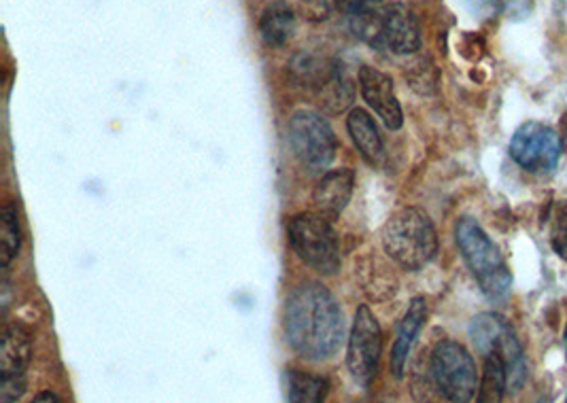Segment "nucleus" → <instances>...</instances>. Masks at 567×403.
Instances as JSON below:
<instances>
[{"instance_id": "nucleus-1", "label": "nucleus", "mask_w": 567, "mask_h": 403, "mask_svg": "<svg viewBox=\"0 0 567 403\" xmlns=\"http://www.w3.org/2000/svg\"><path fill=\"white\" fill-rule=\"evenodd\" d=\"M284 328L287 344L310 361L330 359L344 340L342 310L319 282H305L289 296Z\"/></svg>"}, {"instance_id": "nucleus-2", "label": "nucleus", "mask_w": 567, "mask_h": 403, "mask_svg": "<svg viewBox=\"0 0 567 403\" xmlns=\"http://www.w3.org/2000/svg\"><path fill=\"white\" fill-rule=\"evenodd\" d=\"M383 247L398 266L416 272L439 252L434 221L421 208H402L383 227Z\"/></svg>"}, {"instance_id": "nucleus-3", "label": "nucleus", "mask_w": 567, "mask_h": 403, "mask_svg": "<svg viewBox=\"0 0 567 403\" xmlns=\"http://www.w3.org/2000/svg\"><path fill=\"white\" fill-rule=\"evenodd\" d=\"M455 240L470 272L491 300H502L513 287V275L489 238V234L472 217H462L455 226Z\"/></svg>"}, {"instance_id": "nucleus-4", "label": "nucleus", "mask_w": 567, "mask_h": 403, "mask_svg": "<svg viewBox=\"0 0 567 403\" xmlns=\"http://www.w3.org/2000/svg\"><path fill=\"white\" fill-rule=\"evenodd\" d=\"M287 238L296 255L319 275L332 277L340 268V251L330 219L319 213H302L289 219Z\"/></svg>"}, {"instance_id": "nucleus-5", "label": "nucleus", "mask_w": 567, "mask_h": 403, "mask_svg": "<svg viewBox=\"0 0 567 403\" xmlns=\"http://www.w3.org/2000/svg\"><path fill=\"white\" fill-rule=\"evenodd\" d=\"M430 370L442 397L451 403H470L478 391L476 363L464 344L455 340H442L436 344Z\"/></svg>"}, {"instance_id": "nucleus-6", "label": "nucleus", "mask_w": 567, "mask_h": 403, "mask_svg": "<svg viewBox=\"0 0 567 403\" xmlns=\"http://www.w3.org/2000/svg\"><path fill=\"white\" fill-rule=\"evenodd\" d=\"M470 335L483 356H487V354L502 356V361L506 365L508 386L520 389L527 379V365H525V356H523V349L518 344L515 329L508 323V319H504L502 314H495V312L478 314L470 326Z\"/></svg>"}, {"instance_id": "nucleus-7", "label": "nucleus", "mask_w": 567, "mask_h": 403, "mask_svg": "<svg viewBox=\"0 0 567 403\" xmlns=\"http://www.w3.org/2000/svg\"><path fill=\"white\" fill-rule=\"evenodd\" d=\"M289 145L310 173L326 170L334 162L338 141L330 122L317 111H298L289 122Z\"/></svg>"}, {"instance_id": "nucleus-8", "label": "nucleus", "mask_w": 567, "mask_h": 403, "mask_svg": "<svg viewBox=\"0 0 567 403\" xmlns=\"http://www.w3.org/2000/svg\"><path fill=\"white\" fill-rule=\"evenodd\" d=\"M381 353H383L381 326L368 306H360L353 319L349 349H347V368L358 384L368 386L377 376Z\"/></svg>"}, {"instance_id": "nucleus-9", "label": "nucleus", "mask_w": 567, "mask_h": 403, "mask_svg": "<svg viewBox=\"0 0 567 403\" xmlns=\"http://www.w3.org/2000/svg\"><path fill=\"white\" fill-rule=\"evenodd\" d=\"M511 155L516 164L529 173H550L561 157L559 134L542 122H525L516 127L511 141Z\"/></svg>"}, {"instance_id": "nucleus-10", "label": "nucleus", "mask_w": 567, "mask_h": 403, "mask_svg": "<svg viewBox=\"0 0 567 403\" xmlns=\"http://www.w3.org/2000/svg\"><path fill=\"white\" fill-rule=\"evenodd\" d=\"M360 90L363 101L381 117L389 130H400L404 124V113L395 96L391 76L374 66H361Z\"/></svg>"}, {"instance_id": "nucleus-11", "label": "nucleus", "mask_w": 567, "mask_h": 403, "mask_svg": "<svg viewBox=\"0 0 567 403\" xmlns=\"http://www.w3.org/2000/svg\"><path fill=\"white\" fill-rule=\"evenodd\" d=\"M381 50L398 55H411L421 50V24L409 7L391 4L383 9Z\"/></svg>"}, {"instance_id": "nucleus-12", "label": "nucleus", "mask_w": 567, "mask_h": 403, "mask_svg": "<svg viewBox=\"0 0 567 403\" xmlns=\"http://www.w3.org/2000/svg\"><path fill=\"white\" fill-rule=\"evenodd\" d=\"M427 321V303L423 298H414L406 314L402 317L398 331H395V340H393V347H391V356H389V365H391V374L395 379H402L404 376V370H406V363H409V356L413 351L414 342H416V335L421 333V329Z\"/></svg>"}, {"instance_id": "nucleus-13", "label": "nucleus", "mask_w": 567, "mask_h": 403, "mask_svg": "<svg viewBox=\"0 0 567 403\" xmlns=\"http://www.w3.org/2000/svg\"><path fill=\"white\" fill-rule=\"evenodd\" d=\"M355 187L353 170L340 168L321 178L312 192V206L326 219H336L351 200Z\"/></svg>"}, {"instance_id": "nucleus-14", "label": "nucleus", "mask_w": 567, "mask_h": 403, "mask_svg": "<svg viewBox=\"0 0 567 403\" xmlns=\"http://www.w3.org/2000/svg\"><path fill=\"white\" fill-rule=\"evenodd\" d=\"M32 359V331L24 323H9L2 331L0 347V376H27L28 363Z\"/></svg>"}, {"instance_id": "nucleus-15", "label": "nucleus", "mask_w": 567, "mask_h": 403, "mask_svg": "<svg viewBox=\"0 0 567 403\" xmlns=\"http://www.w3.org/2000/svg\"><path fill=\"white\" fill-rule=\"evenodd\" d=\"M296 32V13L293 9L285 2V0H275L270 2L261 18H259V37L261 41L277 50L284 48L285 43H289V39Z\"/></svg>"}, {"instance_id": "nucleus-16", "label": "nucleus", "mask_w": 567, "mask_h": 403, "mask_svg": "<svg viewBox=\"0 0 567 403\" xmlns=\"http://www.w3.org/2000/svg\"><path fill=\"white\" fill-rule=\"evenodd\" d=\"M347 127H349V134L355 143L358 152L361 153V157L368 164L379 166L385 155V145H383V138L379 134V127L374 124V120L363 108H353L347 120Z\"/></svg>"}, {"instance_id": "nucleus-17", "label": "nucleus", "mask_w": 567, "mask_h": 403, "mask_svg": "<svg viewBox=\"0 0 567 403\" xmlns=\"http://www.w3.org/2000/svg\"><path fill=\"white\" fill-rule=\"evenodd\" d=\"M284 386L287 403H323L330 393L328 379L302 370H285Z\"/></svg>"}, {"instance_id": "nucleus-18", "label": "nucleus", "mask_w": 567, "mask_h": 403, "mask_svg": "<svg viewBox=\"0 0 567 403\" xmlns=\"http://www.w3.org/2000/svg\"><path fill=\"white\" fill-rule=\"evenodd\" d=\"M22 247V227L18 206L13 202H4L0 213V261L2 268H9L11 261L20 255Z\"/></svg>"}, {"instance_id": "nucleus-19", "label": "nucleus", "mask_w": 567, "mask_h": 403, "mask_svg": "<svg viewBox=\"0 0 567 403\" xmlns=\"http://www.w3.org/2000/svg\"><path fill=\"white\" fill-rule=\"evenodd\" d=\"M506 386H508V379H506V365L502 356L487 354L476 403H502Z\"/></svg>"}, {"instance_id": "nucleus-20", "label": "nucleus", "mask_w": 567, "mask_h": 403, "mask_svg": "<svg viewBox=\"0 0 567 403\" xmlns=\"http://www.w3.org/2000/svg\"><path fill=\"white\" fill-rule=\"evenodd\" d=\"M305 16L312 22L328 20L340 4H347V0H300Z\"/></svg>"}, {"instance_id": "nucleus-21", "label": "nucleus", "mask_w": 567, "mask_h": 403, "mask_svg": "<svg viewBox=\"0 0 567 403\" xmlns=\"http://www.w3.org/2000/svg\"><path fill=\"white\" fill-rule=\"evenodd\" d=\"M436 81H439V75H436V69L430 60H421V62L414 64L413 75H411V85L414 90H419V85L423 83L425 94H432L436 90Z\"/></svg>"}, {"instance_id": "nucleus-22", "label": "nucleus", "mask_w": 567, "mask_h": 403, "mask_svg": "<svg viewBox=\"0 0 567 403\" xmlns=\"http://www.w3.org/2000/svg\"><path fill=\"white\" fill-rule=\"evenodd\" d=\"M553 247L564 259H567V202L559 208L557 219H555V229H553Z\"/></svg>"}, {"instance_id": "nucleus-23", "label": "nucleus", "mask_w": 567, "mask_h": 403, "mask_svg": "<svg viewBox=\"0 0 567 403\" xmlns=\"http://www.w3.org/2000/svg\"><path fill=\"white\" fill-rule=\"evenodd\" d=\"M27 391V376H13V379H2L0 384V402L16 403Z\"/></svg>"}, {"instance_id": "nucleus-24", "label": "nucleus", "mask_w": 567, "mask_h": 403, "mask_svg": "<svg viewBox=\"0 0 567 403\" xmlns=\"http://www.w3.org/2000/svg\"><path fill=\"white\" fill-rule=\"evenodd\" d=\"M497 4L511 20H525L532 13V0H497Z\"/></svg>"}, {"instance_id": "nucleus-25", "label": "nucleus", "mask_w": 567, "mask_h": 403, "mask_svg": "<svg viewBox=\"0 0 567 403\" xmlns=\"http://www.w3.org/2000/svg\"><path fill=\"white\" fill-rule=\"evenodd\" d=\"M383 0H347V13L349 18H360V16H370L381 11Z\"/></svg>"}, {"instance_id": "nucleus-26", "label": "nucleus", "mask_w": 567, "mask_h": 403, "mask_svg": "<svg viewBox=\"0 0 567 403\" xmlns=\"http://www.w3.org/2000/svg\"><path fill=\"white\" fill-rule=\"evenodd\" d=\"M30 403H60V400H58V395L52 393V391H43V393H39Z\"/></svg>"}, {"instance_id": "nucleus-27", "label": "nucleus", "mask_w": 567, "mask_h": 403, "mask_svg": "<svg viewBox=\"0 0 567 403\" xmlns=\"http://www.w3.org/2000/svg\"><path fill=\"white\" fill-rule=\"evenodd\" d=\"M564 335H566V354H567V326H566V333H564Z\"/></svg>"}, {"instance_id": "nucleus-28", "label": "nucleus", "mask_w": 567, "mask_h": 403, "mask_svg": "<svg viewBox=\"0 0 567 403\" xmlns=\"http://www.w3.org/2000/svg\"><path fill=\"white\" fill-rule=\"evenodd\" d=\"M566 403H567V400H566Z\"/></svg>"}]
</instances>
